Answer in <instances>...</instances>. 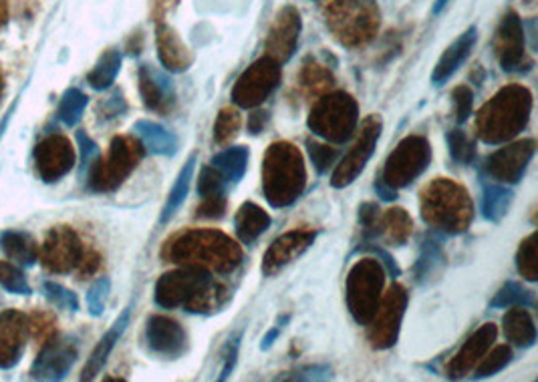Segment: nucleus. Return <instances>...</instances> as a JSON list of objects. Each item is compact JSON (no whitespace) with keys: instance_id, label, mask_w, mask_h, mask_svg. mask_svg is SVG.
<instances>
[{"instance_id":"obj_1","label":"nucleus","mask_w":538,"mask_h":382,"mask_svg":"<svg viewBox=\"0 0 538 382\" xmlns=\"http://www.w3.org/2000/svg\"><path fill=\"white\" fill-rule=\"evenodd\" d=\"M230 290L216 280V274L200 266L166 272L155 284V304L166 310L184 308L192 314H212L228 302Z\"/></svg>"},{"instance_id":"obj_2","label":"nucleus","mask_w":538,"mask_h":382,"mask_svg":"<svg viewBox=\"0 0 538 382\" xmlns=\"http://www.w3.org/2000/svg\"><path fill=\"white\" fill-rule=\"evenodd\" d=\"M162 258L182 266L206 268L212 274H230L241 266L242 250L220 230H186L168 239Z\"/></svg>"},{"instance_id":"obj_3","label":"nucleus","mask_w":538,"mask_h":382,"mask_svg":"<svg viewBox=\"0 0 538 382\" xmlns=\"http://www.w3.org/2000/svg\"><path fill=\"white\" fill-rule=\"evenodd\" d=\"M533 93L522 85H508L478 111L476 133L484 144L500 145L517 137L530 121Z\"/></svg>"},{"instance_id":"obj_4","label":"nucleus","mask_w":538,"mask_h":382,"mask_svg":"<svg viewBox=\"0 0 538 382\" xmlns=\"http://www.w3.org/2000/svg\"><path fill=\"white\" fill-rule=\"evenodd\" d=\"M422 217L430 230L442 236L464 234L474 217V204L466 187L452 179H433L422 191Z\"/></svg>"},{"instance_id":"obj_5","label":"nucleus","mask_w":538,"mask_h":382,"mask_svg":"<svg viewBox=\"0 0 538 382\" xmlns=\"http://www.w3.org/2000/svg\"><path fill=\"white\" fill-rule=\"evenodd\" d=\"M306 187V168L303 153L289 144L279 141L268 147L263 160V191L268 204L276 209L293 206Z\"/></svg>"},{"instance_id":"obj_6","label":"nucleus","mask_w":538,"mask_h":382,"mask_svg":"<svg viewBox=\"0 0 538 382\" xmlns=\"http://www.w3.org/2000/svg\"><path fill=\"white\" fill-rule=\"evenodd\" d=\"M309 129L327 144L343 145L353 137L359 125L357 101L349 93H328L320 97L309 115Z\"/></svg>"},{"instance_id":"obj_7","label":"nucleus","mask_w":538,"mask_h":382,"mask_svg":"<svg viewBox=\"0 0 538 382\" xmlns=\"http://www.w3.org/2000/svg\"><path fill=\"white\" fill-rule=\"evenodd\" d=\"M144 155L146 149L139 144V139L117 135L111 141L107 155L97 157L93 166L89 168V190L97 193L115 191L133 174Z\"/></svg>"},{"instance_id":"obj_8","label":"nucleus","mask_w":538,"mask_h":382,"mask_svg":"<svg viewBox=\"0 0 538 382\" xmlns=\"http://www.w3.org/2000/svg\"><path fill=\"white\" fill-rule=\"evenodd\" d=\"M385 284V269L377 258H363L349 269L347 308L359 326H368L376 316Z\"/></svg>"},{"instance_id":"obj_9","label":"nucleus","mask_w":538,"mask_h":382,"mask_svg":"<svg viewBox=\"0 0 538 382\" xmlns=\"http://www.w3.org/2000/svg\"><path fill=\"white\" fill-rule=\"evenodd\" d=\"M431 161V145L422 135H409L401 139L398 147L387 157L381 179L393 190L412 185L417 177L425 174Z\"/></svg>"},{"instance_id":"obj_10","label":"nucleus","mask_w":538,"mask_h":382,"mask_svg":"<svg viewBox=\"0 0 538 382\" xmlns=\"http://www.w3.org/2000/svg\"><path fill=\"white\" fill-rule=\"evenodd\" d=\"M281 65L271 57L252 63L233 87V101L242 109H257L281 85Z\"/></svg>"},{"instance_id":"obj_11","label":"nucleus","mask_w":538,"mask_h":382,"mask_svg":"<svg viewBox=\"0 0 538 382\" xmlns=\"http://www.w3.org/2000/svg\"><path fill=\"white\" fill-rule=\"evenodd\" d=\"M381 131H384V121H381L379 115H369L363 119L361 133H359L353 147L349 149V153L343 157L333 171L331 185L335 190H343V187L351 185L363 174V169L368 168L369 160L376 153Z\"/></svg>"},{"instance_id":"obj_12","label":"nucleus","mask_w":538,"mask_h":382,"mask_svg":"<svg viewBox=\"0 0 538 382\" xmlns=\"http://www.w3.org/2000/svg\"><path fill=\"white\" fill-rule=\"evenodd\" d=\"M407 308V292L400 284L387 290V294L381 298L376 316L369 322V342L376 350H387L395 347L400 339L401 322L406 316Z\"/></svg>"},{"instance_id":"obj_13","label":"nucleus","mask_w":538,"mask_h":382,"mask_svg":"<svg viewBox=\"0 0 538 382\" xmlns=\"http://www.w3.org/2000/svg\"><path fill=\"white\" fill-rule=\"evenodd\" d=\"M536 153L534 139H522L517 144H508L492 153L484 163V171L492 177V182L514 185L522 182L526 169Z\"/></svg>"},{"instance_id":"obj_14","label":"nucleus","mask_w":538,"mask_h":382,"mask_svg":"<svg viewBox=\"0 0 538 382\" xmlns=\"http://www.w3.org/2000/svg\"><path fill=\"white\" fill-rule=\"evenodd\" d=\"M494 52L500 66L506 73H522L533 69V61L526 57V36L522 20L517 12H508L500 22L494 36Z\"/></svg>"},{"instance_id":"obj_15","label":"nucleus","mask_w":538,"mask_h":382,"mask_svg":"<svg viewBox=\"0 0 538 382\" xmlns=\"http://www.w3.org/2000/svg\"><path fill=\"white\" fill-rule=\"evenodd\" d=\"M83 253L79 236L69 226H57L44 238L43 248H39V260L49 272L67 274L79 268Z\"/></svg>"},{"instance_id":"obj_16","label":"nucleus","mask_w":538,"mask_h":382,"mask_svg":"<svg viewBox=\"0 0 538 382\" xmlns=\"http://www.w3.org/2000/svg\"><path fill=\"white\" fill-rule=\"evenodd\" d=\"M77 344L73 339H63V336H51L44 342L43 350L36 356L31 369V378L35 380H63L73 364L77 363Z\"/></svg>"},{"instance_id":"obj_17","label":"nucleus","mask_w":538,"mask_h":382,"mask_svg":"<svg viewBox=\"0 0 538 382\" xmlns=\"http://www.w3.org/2000/svg\"><path fill=\"white\" fill-rule=\"evenodd\" d=\"M35 166L43 182L55 183L75 168V149L65 135H49L35 147Z\"/></svg>"},{"instance_id":"obj_18","label":"nucleus","mask_w":538,"mask_h":382,"mask_svg":"<svg viewBox=\"0 0 538 382\" xmlns=\"http://www.w3.org/2000/svg\"><path fill=\"white\" fill-rule=\"evenodd\" d=\"M146 344L154 355L168 358V361H176L188 350V332L174 318L155 314V316L147 318Z\"/></svg>"},{"instance_id":"obj_19","label":"nucleus","mask_w":538,"mask_h":382,"mask_svg":"<svg viewBox=\"0 0 538 382\" xmlns=\"http://www.w3.org/2000/svg\"><path fill=\"white\" fill-rule=\"evenodd\" d=\"M317 231L315 230H290L282 234L268 246V250L263 258V274L273 278L282 272L287 266L293 264L303 253L315 244Z\"/></svg>"},{"instance_id":"obj_20","label":"nucleus","mask_w":538,"mask_h":382,"mask_svg":"<svg viewBox=\"0 0 538 382\" xmlns=\"http://www.w3.org/2000/svg\"><path fill=\"white\" fill-rule=\"evenodd\" d=\"M28 318L22 312L0 314V370H11L22 358L28 340Z\"/></svg>"},{"instance_id":"obj_21","label":"nucleus","mask_w":538,"mask_h":382,"mask_svg":"<svg viewBox=\"0 0 538 382\" xmlns=\"http://www.w3.org/2000/svg\"><path fill=\"white\" fill-rule=\"evenodd\" d=\"M496 336H498V328L496 324H492V322H486V324L478 328V331L466 340L464 347L460 348L458 355L452 358L450 364H447V377L455 380V378H464L466 374L472 372L478 363L486 356V352L492 348Z\"/></svg>"},{"instance_id":"obj_22","label":"nucleus","mask_w":538,"mask_h":382,"mask_svg":"<svg viewBox=\"0 0 538 382\" xmlns=\"http://www.w3.org/2000/svg\"><path fill=\"white\" fill-rule=\"evenodd\" d=\"M139 95L149 111L166 115L176 103V85L166 73L149 65L139 66Z\"/></svg>"},{"instance_id":"obj_23","label":"nucleus","mask_w":538,"mask_h":382,"mask_svg":"<svg viewBox=\"0 0 538 382\" xmlns=\"http://www.w3.org/2000/svg\"><path fill=\"white\" fill-rule=\"evenodd\" d=\"M298 35H301V14L289 6L276 17L274 27L271 28V36L266 41L268 57L279 65H285L297 49Z\"/></svg>"},{"instance_id":"obj_24","label":"nucleus","mask_w":538,"mask_h":382,"mask_svg":"<svg viewBox=\"0 0 538 382\" xmlns=\"http://www.w3.org/2000/svg\"><path fill=\"white\" fill-rule=\"evenodd\" d=\"M478 43V28L470 27L466 33H462L450 47L444 51V55L438 58L436 66L431 73V83L436 87L446 85L454 77V73L464 65Z\"/></svg>"},{"instance_id":"obj_25","label":"nucleus","mask_w":538,"mask_h":382,"mask_svg":"<svg viewBox=\"0 0 538 382\" xmlns=\"http://www.w3.org/2000/svg\"><path fill=\"white\" fill-rule=\"evenodd\" d=\"M446 268V252L442 246V234L430 230V234L422 239L420 256L414 264V280L420 286L436 282Z\"/></svg>"},{"instance_id":"obj_26","label":"nucleus","mask_w":538,"mask_h":382,"mask_svg":"<svg viewBox=\"0 0 538 382\" xmlns=\"http://www.w3.org/2000/svg\"><path fill=\"white\" fill-rule=\"evenodd\" d=\"M130 320H131V306H127V308L119 314V318L114 322V326H111L109 331L103 334V339L97 342L91 356L87 358V363L83 366V372H81V380H93L97 374L103 370V366L107 364L115 344L127 331V326H130Z\"/></svg>"},{"instance_id":"obj_27","label":"nucleus","mask_w":538,"mask_h":382,"mask_svg":"<svg viewBox=\"0 0 538 382\" xmlns=\"http://www.w3.org/2000/svg\"><path fill=\"white\" fill-rule=\"evenodd\" d=\"M133 133H136L139 144L144 145V149L149 153L163 157H174L178 153V135L160 123L149 121V119H139V121L133 125Z\"/></svg>"},{"instance_id":"obj_28","label":"nucleus","mask_w":538,"mask_h":382,"mask_svg":"<svg viewBox=\"0 0 538 382\" xmlns=\"http://www.w3.org/2000/svg\"><path fill=\"white\" fill-rule=\"evenodd\" d=\"M158 57L163 69L171 73H182L188 71L194 61L190 51L186 49V44L179 41L178 33L171 31L170 27L160 25L158 27Z\"/></svg>"},{"instance_id":"obj_29","label":"nucleus","mask_w":538,"mask_h":382,"mask_svg":"<svg viewBox=\"0 0 538 382\" xmlns=\"http://www.w3.org/2000/svg\"><path fill=\"white\" fill-rule=\"evenodd\" d=\"M502 331L506 340L518 348H530L536 344V324L533 314L522 306L506 308L502 318Z\"/></svg>"},{"instance_id":"obj_30","label":"nucleus","mask_w":538,"mask_h":382,"mask_svg":"<svg viewBox=\"0 0 538 382\" xmlns=\"http://www.w3.org/2000/svg\"><path fill=\"white\" fill-rule=\"evenodd\" d=\"M273 217L268 215L263 207L254 204V201H246L234 215V231L236 238L242 244H254L257 239L271 228Z\"/></svg>"},{"instance_id":"obj_31","label":"nucleus","mask_w":538,"mask_h":382,"mask_svg":"<svg viewBox=\"0 0 538 382\" xmlns=\"http://www.w3.org/2000/svg\"><path fill=\"white\" fill-rule=\"evenodd\" d=\"M250 152L244 145H230L222 152L214 153L210 166L218 171L226 183H238L249 169Z\"/></svg>"},{"instance_id":"obj_32","label":"nucleus","mask_w":538,"mask_h":382,"mask_svg":"<svg viewBox=\"0 0 538 382\" xmlns=\"http://www.w3.org/2000/svg\"><path fill=\"white\" fill-rule=\"evenodd\" d=\"M514 204V191L510 187L498 182L482 183V199L480 209L486 220L492 223H500L510 212Z\"/></svg>"},{"instance_id":"obj_33","label":"nucleus","mask_w":538,"mask_h":382,"mask_svg":"<svg viewBox=\"0 0 538 382\" xmlns=\"http://www.w3.org/2000/svg\"><path fill=\"white\" fill-rule=\"evenodd\" d=\"M0 248L6 253V258L17 261L19 266H33L39 260V246L35 238L27 231L9 230L0 236Z\"/></svg>"},{"instance_id":"obj_34","label":"nucleus","mask_w":538,"mask_h":382,"mask_svg":"<svg viewBox=\"0 0 538 382\" xmlns=\"http://www.w3.org/2000/svg\"><path fill=\"white\" fill-rule=\"evenodd\" d=\"M196 163H198V155L192 153L188 157V161L184 163V168L179 169V174L176 177V183H174V187H171V191L168 193L166 206H163V209H162V215H160L162 226H166L171 217H174L179 212V207L184 206L186 198H188L190 185H192V179H194V171H196Z\"/></svg>"},{"instance_id":"obj_35","label":"nucleus","mask_w":538,"mask_h":382,"mask_svg":"<svg viewBox=\"0 0 538 382\" xmlns=\"http://www.w3.org/2000/svg\"><path fill=\"white\" fill-rule=\"evenodd\" d=\"M414 222L406 209L392 207L385 214H381L379 236H384L390 246H406L409 236H412Z\"/></svg>"},{"instance_id":"obj_36","label":"nucleus","mask_w":538,"mask_h":382,"mask_svg":"<svg viewBox=\"0 0 538 382\" xmlns=\"http://www.w3.org/2000/svg\"><path fill=\"white\" fill-rule=\"evenodd\" d=\"M122 63L123 57L122 52L111 49L107 52H103L99 61L95 63V66L87 74V83L91 85L95 91H106L111 85L115 83L119 71H122Z\"/></svg>"},{"instance_id":"obj_37","label":"nucleus","mask_w":538,"mask_h":382,"mask_svg":"<svg viewBox=\"0 0 538 382\" xmlns=\"http://www.w3.org/2000/svg\"><path fill=\"white\" fill-rule=\"evenodd\" d=\"M512 306H522V308H528L533 310L536 308V296L534 292L522 286L520 282H506L502 288H500L494 298L490 300V308L494 310H506V308H512Z\"/></svg>"},{"instance_id":"obj_38","label":"nucleus","mask_w":538,"mask_h":382,"mask_svg":"<svg viewBox=\"0 0 538 382\" xmlns=\"http://www.w3.org/2000/svg\"><path fill=\"white\" fill-rule=\"evenodd\" d=\"M87 105H89V97L81 91V89L71 87L67 89L61 97V101H59L57 115L61 119V123H65L67 127H75L81 121V117H83Z\"/></svg>"},{"instance_id":"obj_39","label":"nucleus","mask_w":538,"mask_h":382,"mask_svg":"<svg viewBox=\"0 0 538 382\" xmlns=\"http://www.w3.org/2000/svg\"><path fill=\"white\" fill-rule=\"evenodd\" d=\"M514 361V352L508 344H500V347L492 348L486 352V356L478 363L476 369L472 370V378L474 380H482V378H490L498 374L502 369H506L508 364Z\"/></svg>"},{"instance_id":"obj_40","label":"nucleus","mask_w":538,"mask_h":382,"mask_svg":"<svg viewBox=\"0 0 538 382\" xmlns=\"http://www.w3.org/2000/svg\"><path fill=\"white\" fill-rule=\"evenodd\" d=\"M447 141V152H450V157L460 163V166H470L476 160V141L472 135H468L462 129H452L446 135Z\"/></svg>"},{"instance_id":"obj_41","label":"nucleus","mask_w":538,"mask_h":382,"mask_svg":"<svg viewBox=\"0 0 538 382\" xmlns=\"http://www.w3.org/2000/svg\"><path fill=\"white\" fill-rule=\"evenodd\" d=\"M242 125V117L238 113L236 109L226 107L222 109L218 117H216L214 121V141L218 145H228L230 141H233L238 131H241Z\"/></svg>"},{"instance_id":"obj_42","label":"nucleus","mask_w":538,"mask_h":382,"mask_svg":"<svg viewBox=\"0 0 538 382\" xmlns=\"http://www.w3.org/2000/svg\"><path fill=\"white\" fill-rule=\"evenodd\" d=\"M517 269L522 278L528 282L538 280V260H536V231H533L525 242H520L517 253Z\"/></svg>"},{"instance_id":"obj_43","label":"nucleus","mask_w":538,"mask_h":382,"mask_svg":"<svg viewBox=\"0 0 538 382\" xmlns=\"http://www.w3.org/2000/svg\"><path fill=\"white\" fill-rule=\"evenodd\" d=\"M196 190H198V196L202 199L226 198L228 183L224 182L222 175L212 166H204V168L200 169V177H198Z\"/></svg>"},{"instance_id":"obj_44","label":"nucleus","mask_w":538,"mask_h":382,"mask_svg":"<svg viewBox=\"0 0 538 382\" xmlns=\"http://www.w3.org/2000/svg\"><path fill=\"white\" fill-rule=\"evenodd\" d=\"M301 83L309 93H323L328 87H333V74L328 73L325 65H305V69L301 73Z\"/></svg>"},{"instance_id":"obj_45","label":"nucleus","mask_w":538,"mask_h":382,"mask_svg":"<svg viewBox=\"0 0 538 382\" xmlns=\"http://www.w3.org/2000/svg\"><path fill=\"white\" fill-rule=\"evenodd\" d=\"M0 286L6 292H11V294H31V286H28L27 276L22 274L20 268L11 264V261H0Z\"/></svg>"},{"instance_id":"obj_46","label":"nucleus","mask_w":538,"mask_h":382,"mask_svg":"<svg viewBox=\"0 0 538 382\" xmlns=\"http://www.w3.org/2000/svg\"><path fill=\"white\" fill-rule=\"evenodd\" d=\"M306 152H309L313 168L317 169L319 175L327 174V171L337 163L341 155L337 147H328L325 144H317V141H306Z\"/></svg>"},{"instance_id":"obj_47","label":"nucleus","mask_w":538,"mask_h":382,"mask_svg":"<svg viewBox=\"0 0 538 382\" xmlns=\"http://www.w3.org/2000/svg\"><path fill=\"white\" fill-rule=\"evenodd\" d=\"M111 294V280L107 276L97 278L87 292V310L91 316H101Z\"/></svg>"},{"instance_id":"obj_48","label":"nucleus","mask_w":538,"mask_h":382,"mask_svg":"<svg viewBox=\"0 0 538 382\" xmlns=\"http://www.w3.org/2000/svg\"><path fill=\"white\" fill-rule=\"evenodd\" d=\"M452 105H454V121L464 125L474 109V93L468 85H458L452 91Z\"/></svg>"},{"instance_id":"obj_49","label":"nucleus","mask_w":538,"mask_h":382,"mask_svg":"<svg viewBox=\"0 0 538 382\" xmlns=\"http://www.w3.org/2000/svg\"><path fill=\"white\" fill-rule=\"evenodd\" d=\"M359 226L363 230V236L368 239L379 238V223H381V209L376 204V201H365V204L359 206V214H357Z\"/></svg>"},{"instance_id":"obj_50","label":"nucleus","mask_w":538,"mask_h":382,"mask_svg":"<svg viewBox=\"0 0 538 382\" xmlns=\"http://www.w3.org/2000/svg\"><path fill=\"white\" fill-rule=\"evenodd\" d=\"M43 290H44V296H47L55 306H59V308H65L71 312L79 310V298L75 296V292H71L69 288H65L57 282H44Z\"/></svg>"},{"instance_id":"obj_51","label":"nucleus","mask_w":538,"mask_h":382,"mask_svg":"<svg viewBox=\"0 0 538 382\" xmlns=\"http://www.w3.org/2000/svg\"><path fill=\"white\" fill-rule=\"evenodd\" d=\"M333 378L331 366L327 364H315V366H303L298 370H290L287 374H279L276 380H328Z\"/></svg>"},{"instance_id":"obj_52","label":"nucleus","mask_w":538,"mask_h":382,"mask_svg":"<svg viewBox=\"0 0 538 382\" xmlns=\"http://www.w3.org/2000/svg\"><path fill=\"white\" fill-rule=\"evenodd\" d=\"M357 252L359 253H371L373 258H377L379 264L384 266L385 274L392 276V278H400V276H401V268H400L398 261H395V258L385 248H381V246L365 244V246H359Z\"/></svg>"},{"instance_id":"obj_53","label":"nucleus","mask_w":538,"mask_h":382,"mask_svg":"<svg viewBox=\"0 0 538 382\" xmlns=\"http://www.w3.org/2000/svg\"><path fill=\"white\" fill-rule=\"evenodd\" d=\"M241 344H242V332H238L228 340L226 348H224V363H222V370L218 374V380H226L230 378V374L234 372L238 355H241Z\"/></svg>"},{"instance_id":"obj_54","label":"nucleus","mask_w":538,"mask_h":382,"mask_svg":"<svg viewBox=\"0 0 538 382\" xmlns=\"http://www.w3.org/2000/svg\"><path fill=\"white\" fill-rule=\"evenodd\" d=\"M77 144H79V160H81V171H85L93 166V161L99 157V147L95 141L89 137L85 131H77Z\"/></svg>"},{"instance_id":"obj_55","label":"nucleus","mask_w":538,"mask_h":382,"mask_svg":"<svg viewBox=\"0 0 538 382\" xmlns=\"http://www.w3.org/2000/svg\"><path fill=\"white\" fill-rule=\"evenodd\" d=\"M28 331L35 336L36 340L47 342L51 336H55V320L49 314H35V316L28 320Z\"/></svg>"},{"instance_id":"obj_56","label":"nucleus","mask_w":538,"mask_h":382,"mask_svg":"<svg viewBox=\"0 0 538 382\" xmlns=\"http://www.w3.org/2000/svg\"><path fill=\"white\" fill-rule=\"evenodd\" d=\"M224 212H226V198L202 199V204L196 209V217H204V220H220Z\"/></svg>"},{"instance_id":"obj_57","label":"nucleus","mask_w":538,"mask_h":382,"mask_svg":"<svg viewBox=\"0 0 538 382\" xmlns=\"http://www.w3.org/2000/svg\"><path fill=\"white\" fill-rule=\"evenodd\" d=\"M101 111H103V117L106 119H111V117H119L122 113H125L127 111V103L123 99V95L115 91L111 97H107L106 101L101 103Z\"/></svg>"},{"instance_id":"obj_58","label":"nucleus","mask_w":538,"mask_h":382,"mask_svg":"<svg viewBox=\"0 0 538 382\" xmlns=\"http://www.w3.org/2000/svg\"><path fill=\"white\" fill-rule=\"evenodd\" d=\"M289 320H290V314H285V316H282V320H279V324L273 326L271 331H268L263 336V342H260V350H271L273 348V344L276 342V339H279L281 332H282V328L287 326Z\"/></svg>"},{"instance_id":"obj_59","label":"nucleus","mask_w":538,"mask_h":382,"mask_svg":"<svg viewBox=\"0 0 538 382\" xmlns=\"http://www.w3.org/2000/svg\"><path fill=\"white\" fill-rule=\"evenodd\" d=\"M373 190H376L377 196L384 201H395L398 199V190H393L392 185H387L381 175L376 179V183H373Z\"/></svg>"},{"instance_id":"obj_60","label":"nucleus","mask_w":538,"mask_h":382,"mask_svg":"<svg viewBox=\"0 0 538 382\" xmlns=\"http://www.w3.org/2000/svg\"><path fill=\"white\" fill-rule=\"evenodd\" d=\"M266 121H268L266 111H254L252 115H249V131L252 135H258L260 131H265Z\"/></svg>"},{"instance_id":"obj_61","label":"nucleus","mask_w":538,"mask_h":382,"mask_svg":"<svg viewBox=\"0 0 538 382\" xmlns=\"http://www.w3.org/2000/svg\"><path fill=\"white\" fill-rule=\"evenodd\" d=\"M97 268H99V256H97L95 252L83 253V260H81V264H79V272L83 276H89V274H93Z\"/></svg>"},{"instance_id":"obj_62","label":"nucleus","mask_w":538,"mask_h":382,"mask_svg":"<svg viewBox=\"0 0 538 382\" xmlns=\"http://www.w3.org/2000/svg\"><path fill=\"white\" fill-rule=\"evenodd\" d=\"M447 3H450V0H436V4H433V14L442 12L446 9Z\"/></svg>"},{"instance_id":"obj_63","label":"nucleus","mask_w":538,"mask_h":382,"mask_svg":"<svg viewBox=\"0 0 538 382\" xmlns=\"http://www.w3.org/2000/svg\"><path fill=\"white\" fill-rule=\"evenodd\" d=\"M6 20V0H0V27L4 25Z\"/></svg>"},{"instance_id":"obj_64","label":"nucleus","mask_w":538,"mask_h":382,"mask_svg":"<svg viewBox=\"0 0 538 382\" xmlns=\"http://www.w3.org/2000/svg\"><path fill=\"white\" fill-rule=\"evenodd\" d=\"M4 93V79H3V71H0V97Z\"/></svg>"}]
</instances>
